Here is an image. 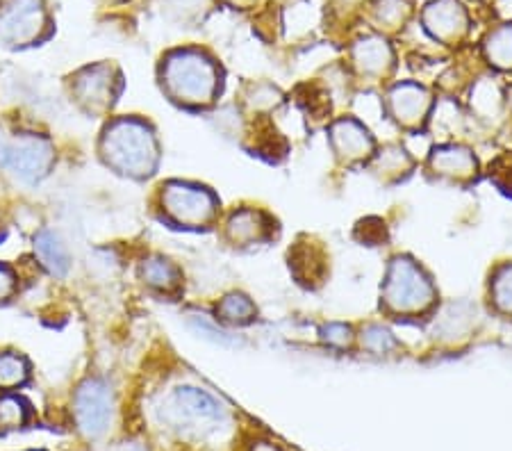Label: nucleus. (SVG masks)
Segmentation results:
<instances>
[{"label":"nucleus","instance_id":"obj_15","mask_svg":"<svg viewBox=\"0 0 512 451\" xmlns=\"http://www.w3.org/2000/svg\"><path fill=\"white\" fill-rule=\"evenodd\" d=\"M278 237V221L260 208L235 210L226 221V240L233 246L264 244Z\"/></svg>","mask_w":512,"mask_h":451},{"label":"nucleus","instance_id":"obj_6","mask_svg":"<svg viewBox=\"0 0 512 451\" xmlns=\"http://www.w3.org/2000/svg\"><path fill=\"white\" fill-rule=\"evenodd\" d=\"M437 98L419 80H396L385 87L383 112L401 133L424 135L431 128Z\"/></svg>","mask_w":512,"mask_h":451},{"label":"nucleus","instance_id":"obj_23","mask_svg":"<svg viewBox=\"0 0 512 451\" xmlns=\"http://www.w3.org/2000/svg\"><path fill=\"white\" fill-rule=\"evenodd\" d=\"M35 251L41 265H44L53 276H64L69 272V253H66V246L55 233L41 231L35 237Z\"/></svg>","mask_w":512,"mask_h":451},{"label":"nucleus","instance_id":"obj_2","mask_svg":"<svg viewBox=\"0 0 512 451\" xmlns=\"http://www.w3.org/2000/svg\"><path fill=\"white\" fill-rule=\"evenodd\" d=\"M440 292L424 265L401 253L387 262L381 283V313L394 322H419L437 313Z\"/></svg>","mask_w":512,"mask_h":451},{"label":"nucleus","instance_id":"obj_20","mask_svg":"<svg viewBox=\"0 0 512 451\" xmlns=\"http://www.w3.org/2000/svg\"><path fill=\"white\" fill-rule=\"evenodd\" d=\"M415 14V5L412 0H376L371 5V23H374L376 32L385 37L399 35Z\"/></svg>","mask_w":512,"mask_h":451},{"label":"nucleus","instance_id":"obj_32","mask_svg":"<svg viewBox=\"0 0 512 451\" xmlns=\"http://www.w3.org/2000/svg\"><path fill=\"white\" fill-rule=\"evenodd\" d=\"M221 3L233 7V10H251V7H255L258 0H221Z\"/></svg>","mask_w":512,"mask_h":451},{"label":"nucleus","instance_id":"obj_8","mask_svg":"<svg viewBox=\"0 0 512 451\" xmlns=\"http://www.w3.org/2000/svg\"><path fill=\"white\" fill-rule=\"evenodd\" d=\"M424 169L433 183L460 187V190L476 185L481 178V160L474 149L462 142L435 144L428 153Z\"/></svg>","mask_w":512,"mask_h":451},{"label":"nucleus","instance_id":"obj_22","mask_svg":"<svg viewBox=\"0 0 512 451\" xmlns=\"http://www.w3.org/2000/svg\"><path fill=\"white\" fill-rule=\"evenodd\" d=\"M355 344H358L360 351H365L369 356H392L401 354V342L394 338L390 328L383 324H367L360 328V333H355Z\"/></svg>","mask_w":512,"mask_h":451},{"label":"nucleus","instance_id":"obj_10","mask_svg":"<svg viewBox=\"0 0 512 451\" xmlns=\"http://www.w3.org/2000/svg\"><path fill=\"white\" fill-rule=\"evenodd\" d=\"M328 133V146L333 151L335 160L346 169L365 167L374 158L378 149L376 137L371 135V130L353 114H342L335 117L326 126Z\"/></svg>","mask_w":512,"mask_h":451},{"label":"nucleus","instance_id":"obj_11","mask_svg":"<svg viewBox=\"0 0 512 451\" xmlns=\"http://www.w3.org/2000/svg\"><path fill=\"white\" fill-rule=\"evenodd\" d=\"M419 23L437 44L456 48L472 32V14L462 0H431L421 7Z\"/></svg>","mask_w":512,"mask_h":451},{"label":"nucleus","instance_id":"obj_7","mask_svg":"<svg viewBox=\"0 0 512 451\" xmlns=\"http://www.w3.org/2000/svg\"><path fill=\"white\" fill-rule=\"evenodd\" d=\"M349 71L371 87H387L396 71V51L390 37L381 32H362L349 44Z\"/></svg>","mask_w":512,"mask_h":451},{"label":"nucleus","instance_id":"obj_19","mask_svg":"<svg viewBox=\"0 0 512 451\" xmlns=\"http://www.w3.org/2000/svg\"><path fill=\"white\" fill-rule=\"evenodd\" d=\"M139 276H142V281L151 287V290L169 294V297H176V294L183 290V272H180L169 258H146L142 262V267H139Z\"/></svg>","mask_w":512,"mask_h":451},{"label":"nucleus","instance_id":"obj_5","mask_svg":"<svg viewBox=\"0 0 512 451\" xmlns=\"http://www.w3.org/2000/svg\"><path fill=\"white\" fill-rule=\"evenodd\" d=\"M160 208L164 219L176 228H208L219 217V199L208 187L183 183V180H171L162 185Z\"/></svg>","mask_w":512,"mask_h":451},{"label":"nucleus","instance_id":"obj_31","mask_svg":"<svg viewBox=\"0 0 512 451\" xmlns=\"http://www.w3.org/2000/svg\"><path fill=\"white\" fill-rule=\"evenodd\" d=\"M16 290V276L7 265H0V301L10 299Z\"/></svg>","mask_w":512,"mask_h":451},{"label":"nucleus","instance_id":"obj_4","mask_svg":"<svg viewBox=\"0 0 512 451\" xmlns=\"http://www.w3.org/2000/svg\"><path fill=\"white\" fill-rule=\"evenodd\" d=\"M103 160L121 176L148 178L160 162V144L142 119H117L103 133Z\"/></svg>","mask_w":512,"mask_h":451},{"label":"nucleus","instance_id":"obj_30","mask_svg":"<svg viewBox=\"0 0 512 451\" xmlns=\"http://www.w3.org/2000/svg\"><path fill=\"white\" fill-rule=\"evenodd\" d=\"M487 178L499 187V192L512 196V151L497 155L487 164Z\"/></svg>","mask_w":512,"mask_h":451},{"label":"nucleus","instance_id":"obj_21","mask_svg":"<svg viewBox=\"0 0 512 451\" xmlns=\"http://www.w3.org/2000/svg\"><path fill=\"white\" fill-rule=\"evenodd\" d=\"M214 319L224 326H249L258 319V308L255 303L246 297L242 292H230L224 299L217 303V310H214Z\"/></svg>","mask_w":512,"mask_h":451},{"label":"nucleus","instance_id":"obj_1","mask_svg":"<svg viewBox=\"0 0 512 451\" xmlns=\"http://www.w3.org/2000/svg\"><path fill=\"white\" fill-rule=\"evenodd\" d=\"M160 82L164 94L180 108L205 110L221 94L224 71L203 48H176L162 57Z\"/></svg>","mask_w":512,"mask_h":451},{"label":"nucleus","instance_id":"obj_27","mask_svg":"<svg viewBox=\"0 0 512 451\" xmlns=\"http://www.w3.org/2000/svg\"><path fill=\"white\" fill-rule=\"evenodd\" d=\"M30 404L26 399L5 395L0 397V431L23 429L30 420Z\"/></svg>","mask_w":512,"mask_h":451},{"label":"nucleus","instance_id":"obj_28","mask_svg":"<svg viewBox=\"0 0 512 451\" xmlns=\"http://www.w3.org/2000/svg\"><path fill=\"white\" fill-rule=\"evenodd\" d=\"M246 103H249L251 110H255V114H264V112L278 110L280 105L285 103V94L280 92L276 85H269V82H258V85L249 87Z\"/></svg>","mask_w":512,"mask_h":451},{"label":"nucleus","instance_id":"obj_25","mask_svg":"<svg viewBox=\"0 0 512 451\" xmlns=\"http://www.w3.org/2000/svg\"><path fill=\"white\" fill-rule=\"evenodd\" d=\"M490 308L503 319H512V262L499 265L490 274Z\"/></svg>","mask_w":512,"mask_h":451},{"label":"nucleus","instance_id":"obj_13","mask_svg":"<svg viewBox=\"0 0 512 451\" xmlns=\"http://www.w3.org/2000/svg\"><path fill=\"white\" fill-rule=\"evenodd\" d=\"M121 73L112 64H94L82 69L73 80V94L92 112L110 110L121 92Z\"/></svg>","mask_w":512,"mask_h":451},{"label":"nucleus","instance_id":"obj_24","mask_svg":"<svg viewBox=\"0 0 512 451\" xmlns=\"http://www.w3.org/2000/svg\"><path fill=\"white\" fill-rule=\"evenodd\" d=\"M214 0H160L162 16L176 26H194L212 10Z\"/></svg>","mask_w":512,"mask_h":451},{"label":"nucleus","instance_id":"obj_18","mask_svg":"<svg viewBox=\"0 0 512 451\" xmlns=\"http://www.w3.org/2000/svg\"><path fill=\"white\" fill-rule=\"evenodd\" d=\"M478 51L492 71L512 73V21L487 32L478 44Z\"/></svg>","mask_w":512,"mask_h":451},{"label":"nucleus","instance_id":"obj_26","mask_svg":"<svg viewBox=\"0 0 512 451\" xmlns=\"http://www.w3.org/2000/svg\"><path fill=\"white\" fill-rule=\"evenodd\" d=\"M30 379L28 360L19 354H0V388L14 390Z\"/></svg>","mask_w":512,"mask_h":451},{"label":"nucleus","instance_id":"obj_14","mask_svg":"<svg viewBox=\"0 0 512 451\" xmlns=\"http://www.w3.org/2000/svg\"><path fill=\"white\" fill-rule=\"evenodd\" d=\"M114 401L103 381L87 379L76 392V422L87 438H101L112 422Z\"/></svg>","mask_w":512,"mask_h":451},{"label":"nucleus","instance_id":"obj_17","mask_svg":"<svg viewBox=\"0 0 512 451\" xmlns=\"http://www.w3.org/2000/svg\"><path fill=\"white\" fill-rule=\"evenodd\" d=\"M367 169L378 183L399 185L415 174L417 160L401 142H390L385 146H378L374 158L367 164Z\"/></svg>","mask_w":512,"mask_h":451},{"label":"nucleus","instance_id":"obj_29","mask_svg":"<svg viewBox=\"0 0 512 451\" xmlns=\"http://www.w3.org/2000/svg\"><path fill=\"white\" fill-rule=\"evenodd\" d=\"M319 340L324 342L328 349L346 351L355 347V331L353 326L344 322H328L319 328Z\"/></svg>","mask_w":512,"mask_h":451},{"label":"nucleus","instance_id":"obj_3","mask_svg":"<svg viewBox=\"0 0 512 451\" xmlns=\"http://www.w3.org/2000/svg\"><path fill=\"white\" fill-rule=\"evenodd\" d=\"M160 422L187 440H208L228 429L226 408L210 392L194 385L171 390L158 408Z\"/></svg>","mask_w":512,"mask_h":451},{"label":"nucleus","instance_id":"obj_12","mask_svg":"<svg viewBox=\"0 0 512 451\" xmlns=\"http://www.w3.org/2000/svg\"><path fill=\"white\" fill-rule=\"evenodd\" d=\"M55 151L48 139L21 135L12 142H0V164L26 183L44 178L53 167Z\"/></svg>","mask_w":512,"mask_h":451},{"label":"nucleus","instance_id":"obj_9","mask_svg":"<svg viewBox=\"0 0 512 451\" xmlns=\"http://www.w3.org/2000/svg\"><path fill=\"white\" fill-rule=\"evenodd\" d=\"M48 28L51 19L44 0H3L0 5V41L5 46L37 44L48 35Z\"/></svg>","mask_w":512,"mask_h":451},{"label":"nucleus","instance_id":"obj_33","mask_svg":"<svg viewBox=\"0 0 512 451\" xmlns=\"http://www.w3.org/2000/svg\"><path fill=\"white\" fill-rule=\"evenodd\" d=\"M119 451H146L142 445H137V442H130V445H123Z\"/></svg>","mask_w":512,"mask_h":451},{"label":"nucleus","instance_id":"obj_16","mask_svg":"<svg viewBox=\"0 0 512 451\" xmlns=\"http://www.w3.org/2000/svg\"><path fill=\"white\" fill-rule=\"evenodd\" d=\"M289 272L294 274L296 283L315 290L328 276L326 251L321 249L319 242L310 240V237H301L289 251Z\"/></svg>","mask_w":512,"mask_h":451}]
</instances>
